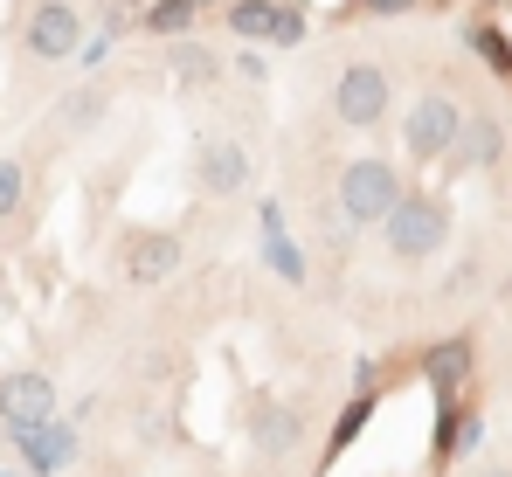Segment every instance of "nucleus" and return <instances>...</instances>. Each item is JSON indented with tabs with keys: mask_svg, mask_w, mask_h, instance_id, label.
I'll return each mask as SVG.
<instances>
[{
	"mask_svg": "<svg viewBox=\"0 0 512 477\" xmlns=\"http://www.w3.org/2000/svg\"><path fill=\"white\" fill-rule=\"evenodd\" d=\"M471 477H512V464H478Z\"/></svg>",
	"mask_w": 512,
	"mask_h": 477,
	"instance_id": "5701e85b",
	"label": "nucleus"
},
{
	"mask_svg": "<svg viewBox=\"0 0 512 477\" xmlns=\"http://www.w3.org/2000/svg\"><path fill=\"white\" fill-rule=\"evenodd\" d=\"M464 125H471V111H464L457 90H423L409 104V118H402V146H409L416 166H443V159L464 146Z\"/></svg>",
	"mask_w": 512,
	"mask_h": 477,
	"instance_id": "7ed1b4c3",
	"label": "nucleus"
},
{
	"mask_svg": "<svg viewBox=\"0 0 512 477\" xmlns=\"http://www.w3.org/2000/svg\"><path fill=\"white\" fill-rule=\"evenodd\" d=\"M374 408H381V395H360V388H353V401L340 408V422L326 429V450H319V471H333V464H340L346 450L360 443V429L374 422Z\"/></svg>",
	"mask_w": 512,
	"mask_h": 477,
	"instance_id": "4468645a",
	"label": "nucleus"
},
{
	"mask_svg": "<svg viewBox=\"0 0 512 477\" xmlns=\"http://www.w3.org/2000/svg\"><path fill=\"white\" fill-rule=\"evenodd\" d=\"M21 201H28V173H21V159L0 153V222H7V215H14Z\"/></svg>",
	"mask_w": 512,
	"mask_h": 477,
	"instance_id": "6ab92c4d",
	"label": "nucleus"
},
{
	"mask_svg": "<svg viewBox=\"0 0 512 477\" xmlns=\"http://www.w3.org/2000/svg\"><path fill=\"white\" fill-rule=\"evenodd\" d=\"M187 173H194V187H201L208 201H229V194L250 187V153H243L236 139H201L194 159H187Z\"/></svg>",
	"mask_w": 512,
	"mask_h": 477,
	"instance_id": "9d476101",
	"label": "nucleus"
},
{
	"mask_svg": "<svg viewBox=\"0 0 512 477\" xmlns=\"http://www.w3.org/2000/svg\"><path fill=\"white\" fill-rule=\"evenodd\" d=\"M14 443H21V457H28V464H35L42 477H49V471H63V464L77 457V429H63V422H42V429H21Z\"/></svg>",
	"mask_w": 512,
	"mask_h": 477,
	"instance_id": "ddd939ff",
	"label": "nucleus"
},
{
	"mask_svg": "<svg viewBox=\"0 0 512 477\" xmlns=\"http://www.w3.org/2000/svg\"><path fill=\"white\" fill-rule=\"evenodd\" d=\"M263 263H270V277H284L291 291L312 284V263H305V249H298L291 236H263Z\"/></svg>",
	"mask_w": 512,
	"mask_h": 477,
	"instance_id": "dca6fc26",
	"label": "nucleus"
},
{
	"mask_svg": "<svg viewBox=\"0 0 512 477\" xmlns=\"http://www.w3.org/2000/svg\"><path fill=\"white\" fill-rule=\"evenodd\" d=\"M201 7H215V0H201ZM222 7H229V0H222Z\"/></svg>",
	"mask_w": 512,
	"mask_h": 477,
	"instance_id": "393cba45",
	"label": "nucleus"
},
{
	"mask_svg": "<svg viewBox=\"0 0 512 477\" xmlns=\"http://www.w3.org/2000/svg\"><path fill=\"white\" fill-rule=\"evenodd\" d=\"M436 7H450V0H436Z\"/></svg>",
	"mask_w": 512,
	"mask_h": 477,
	"instance_id": "bb28decb",
	"label": "nucleus"
},
{
	"mask_svg": "<svg viewBox=\"0 0 512 477\" xmlns=\"http://www.w3.org/2000/svg\"><path fill=\"white\" fill-rule=\"evenodd\" d=\"M222 28L236 42H270V49H298L305 42V0H229Z\"/></svg>",
	"mask_w": 512,
	"mask_h": 477,
	"instance_id": "39448f33",
	"label": "nucleus"
},
{
	"mask_svg": "<svg viewBox=\"0 0 512 477\" xmlns=\"http://www.w3.org/2000/svg\"><path fill=\"white\" fill-rule=\"evenodd\" d=\"M180 263H187L180 229H125V236H118V277H125V284H139V291L167 284Z\"/></svg>",
	"mask_w": 512,
	"mask_h": 477,
	"instance_id": "0eeeda50",
	"label": "nucleus"
},
{
	"mask_svg": "<svg viewBox=\"0 0 512 477\" xmlns=\"http://www.w3.org/2000/svg\"><path fill=\"white\" fill-rule=\"evenodd\" d=\"M492 7H512V0H492Z\"/></svg>",
	"mask_w": 512,
	"mask_h": 477,
	"instance_id": "a878e982",
	"label": "nucleus"
},
{
	"mask_svg": "<svg viewBox=\"0 0 512 477\" xmlns=\"http://www.w3.org/2000/svg\"><path fill=\"white\" fill-rule=\"evenodd\" d=\"M388 111H395V77L381 63H346L333 77V118L346 132H381Z\"/></svg>",
	"mask_w": 512,
	"mask_h": 477,
	"instance_id": "20e7f679",
	"label": "nucleus"
},
{
	"mask_svg": "<svg viewBox=\"0 0 512 477\" xmlns=\"http://www.w3.org/2000/svg\"><path fill=\"white\" fill-rule=\"evenodd\" d=\"M416 381H423L429 395H471V381H478V339L471 332L429 339L423 353H416Z\"/></svg>",
	"mask_w": 512,
	"mask_h": 477,
	"instance_id": "6e6552de",
	"label": "nucleus"
},
{
	"mask_svg": "<svg viewBox=\"0 0 512 477\" xmlns=\"http://www.w3.org/2000/svg\"><path fill=\"white\" fill-rule=\"evenodd\" d=\"M173 63H180V77H187V83H208V77H215V56H208V49H194V42H180V49H173Z\"/></svg>",
	"mask_w": 512,
	"mask_h": 477,
	"instance_id": "aec40b11",
	"label": "nucleus"
},
{
	"mask_svg": "<svg viewBox=\"0 0 512 477\" xmlns=\"http://www.w3.org/2000/svg\"><path fill=\"white\" fill-rule=\"evenodd\" d=\"M90 477H132V471H118V464H104V471H90Z\"/></svg>",
	"mask_w": 512,
	"mask_h": 477,
	"instance_id": "b1692460",
	"label": "nucleus"
},
{
	"mask_svg": "<svg viewBox=\"0 0 512 477\" xmlns=\"http://www.w3.org/2000/svg\"><path fill=\"white\" fill-rule=\"evenodd\" d=\"M450 229H457L450 194H443V187H409L402 208L381 222V242H388V256H395L402 270H416V263H429V256L450 249Z\"/></svg>",
	"mask_w": 512,
	"mask_h": 477,
	"instance_id": "f257e3e1",
	"label": "nucleus"
},
{
	"mask_svg": "<svg viewBox=\"0 0 512 477\" xmlns=\"http://www.w3.org/2000/svg\"><path fill=\"white\" fill-rule=\"evenodd\" d=\"M464 42H471V49L485 56V70H492V77H506V83H512V35L499 28V21H478V28H471Z\"/></svg>",
	"mask_w": 512,
	"mask_h": 477,
	"instance_id": "a211bd4d",
	"label": "nucleus"
},
{
	"mask_svg": "<svg viewBox=\"0 0 512 477\" xmlns=\"http://www.w3.org/2000/svg\"><path fill=\"white\" fill-rule=\"evenodd\" d=\"M0 422H7V436L56 422V381H49V374H35V367L0 374Z\"/></svg>",
	"mask_w": 512,
	"mask_h": 477,
	"instance_id": "1a4fd4ad",
	"label": "nucleus"
},
{
	"mask_svg": "<svg viewBox=\"0 0 512 477\" xmlns=\"http://www.w3.org/2000/svg\"><path fill=\"white\" fill-rule=\"evenodd\" d=\"M409 194V173L381 153H360L340 166V222L346 229H381Z\"/></svg>",
	"mask_w": 512,
	"mask_h": 477,
	"instance_id": "f03ea898",
	"label": "nucleus"
},
{
	"mask_svg": "<svg viewBox=\"0 0 512 477\" xmlns=\"http://www.w3.org/2000/svg\"><path fill=\"white\" fill-rule=\"evenodd\" d=\"M478 443H485V415L471 408V415H464V429H457V457H471Z\"/></svg>",
	"mask_w": 512,
	"mask_h": 477,
	"instance_id": "412c9836",
	"label": "nucleus"
},
{
	"mask_svg": "<svg viewBox=\"0 0 512 477\" xmlns=\"http://www.w3.org/2000/svg\"><path fill=\"white\" fill-rule=\"evenodd\" d=\"M471 408H478L471 395H436V429H429V464H436V471L457 464V429H464Z\"/></svg>",
	"mask_w": 512,
	"mask_h": 477,
	"instance_id": "2eb2a0df",
	"label": "nucleus"
},
{
	"mask_svg": "<svg viewBox=\"0 0 512 477\" xmlns=\"http://www.w3.org/2000/svg\"><path fill=\"white\" fill-rule=\"evenodd\" d=\"M21 49H28L35 63H70V56H84V14H77V0H35L28 21H21Z\"/></svg>",
	"mask_w": 512,
	"mask_h": 477,
	"instance_id": "423d86ee",
	"label": "nucleus"
},
{
	"mask_svg": "<svg viewBox=\"0 0 512 477\" xmlns=\"http://www.w3.org/2000/svg\"><path fill=\"white\" fill-rule=\"evenodd\" d=\"M360 7H367V14H409L416 0H360Z\"/></svg>",
	"mask_w": 512,
	"mask_h": 477,
	"instance_id": "4be33fe9",
	"label": "nucleus"
},
{
	"mask_svg": "<svg viewBox=\"0 0 512 477\" xmlns=\"http://www.w3.org/2000/svg\"><path fill=\"white\" fill-rule=\"evenodd\" d=\"M250 443H256V457H291V450L305 443V408H291V401H256L250 408Z\"/></svg>",
	"mask_w": 512,
	"mask_h": 477,
	"instance_id": "f8f14e48",
	"label": "nucleus"
},
{
	"mask_svg": "<svg viewBox=\"0 0 512 477\" xmlns=\"http://www.w3.org/2000/svg\"><path fill=\"white\" fill-rule=\"evenodd\" d=\"M194 14H201V0H153V7H146L139 21H146V28H153L160 42H180V35L194 28Z\"/></svg>",
	"mask_w": 512,
	"mask_h": 477,
	"instance_id": "f3484780",
	"label": "nucleus"
},
{
	"mask_svg": "<svg viewBox=\"0 0 512 477\" xmlns=\"http://www.w3.org/2000/svg\"><path fill=\"white\" fill-rule=\"evenodd\" d=\"M499 159H506V125H499V111H471L464 146L443 159V173H450V180H464V173H492Z\"/></svg>",
	"mask_w": 512,
	"mask_h": 477,
	"instance_id": "9b49d317",
	"label": "nucleus"
}]
</instances>
